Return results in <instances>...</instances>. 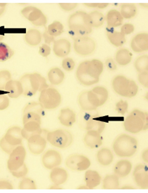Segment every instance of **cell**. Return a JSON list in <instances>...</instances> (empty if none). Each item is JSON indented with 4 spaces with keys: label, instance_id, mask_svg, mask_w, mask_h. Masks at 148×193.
I'll return each instance as SVG.
<instances>
[{
    "label": "cell",
    "instance_id": "ee69618b",
    "mask_svg": "<svg viewBox=\"0 0 148 193\" xmlns=\"http://www.w3.org/2000/svg\"><path fill=\"white\" fill-rule=\"evenodd\" d=\"M105 63L107 67L111 70H114L116 68V64L111 58H109L106 60Z\"/></svg>",
    "mask_w": 148,
    "mask_h": 193
},
{
    "label": "cell",
    "instance_id": "74e56055",
    "mask_svg": "<svg viewBox=\"0 0 148 193\" xmlns=\"http://www.w3.org/2000/svg\"><path fill=\"white\" fill-rule=\"evenodd\" d=\"M62 65L65 70L69 72L71 71L74 69L75 64L72 59L68 58L63 60Z\"/></svg>",
    "mask_w": 148,
    "mask_h": 193
},
{
    "label": "cell",
    "instance_id": "3957f363",
    "mask_svg": "<svg viewBox=\"0 0 148 193\" xmlns=\"http://www.w3.org/2000/svg\"><path fill=\"white\" fill-rule=\"evenodd\" d=\"M68 24L69 34L74 40L87 35L92 31L89 14L83 11H78L72 15Z\"/></svg>",
    "mask_w": 148,
    "mask_h": 193
},
{
    "label": "cell",
    "instance_id": "5bb4252c",
    "mask_svg": "<svg viewBox=\"0 0 148 193\" xmlns=\"http://www.w3.org/2000/svg\"><path fill=\"white\" fill-rule=\"evenodd\" d=\"M90 162L85 157L80 155L75 154L68 157L65 161V165L69 169L76 171H82L88 168Z\"/></svg>",
    "mask_w": 148,
    "mask_h": 193
},
{
    "label": "cell",
    "instance_id": "277c9868",
    "mask_svg": "<svg viewBox=\"0 0 148 193\" xmlns=\"http://www.w3.org/2000/svg\"><path fill=\"white\" fill-rule=\"evenodd\" d=\"M19 81L23 87V94L26 96H32L38 91L41 92L49 87L46 79L36 72L24 74Z\"/></svg>",
    "mask_w": 148,
    "mask_h": 193
},
{
    "label": "cell",
    "instance_id": "4dcf8cb0",
    "mask_svg": "<svg viewBox=\"0 0 148 193\" xmlns=\"http://www.w3.org/2000/svg\"><path fill=\"white\" fill-rule=\"evenodd\" d=\"M136 12V7L134 4H123L121 6V14L124 18H131L135 15Z\"/></svg>",
    "mask_w": 148,
    "mask_h": 193
},
{
    "label": "cell",
    "instance_id": "e0dca14e",
    "mask_svg": "<svg viewBox=\"0 0 148 193\" xmlns=\"http://www.w3.org/2000/svg\"><path fill=\"white\" fill-rule=\"evenodd\" d=\"M27 140L29 149L33 154H40L45 150L47 142L41 134L34 135L30 137Z\"/></svg>",
    "mask_w": 148,
    "mask_h": 193
},
{
    "label": "cell",
    "instance_id": "f6af8a7d",
    "mask_svg": "<svg viewBox=\"0 0 148 193\" xmlns=\"http://www.w3.org/2000/svg\"><path fill=\"white\" fill-rule=\"evenodd\" d=\"M59 4L62 9L67 11L74 8L77 5L76 3H60Z\"/></svg>",
    "mask_w": 148,
    "mask_h": 193
},
{
    "label": "cell",
    "instance_id": "8992f818",
    "mask_svg": "<svg viewBox=\"0 0 148 193\" xmlns=\"http://www.w3.org/2000/svg\"><path fill=\"white\" fill-rule=\"evenodd\" d=\"M112 85L116 93L126 97L134 96L138 91V86L134 81L122 76H116L113 81Z\"/></svg>",
    "mask_w": 148,
    "mask_h": 193
},
{
    "label": "cell",
    "instance_id": "f907efd6",
    "mask_svg": "<svg viewBox=\"0 0 148 193\" xmlns=\"http://www.w3.org/2000/svg\"><path fill=\"white\" fill-rule=\"evenodd\" d=\"M141 5H142V6H145V7H146V6H147V7L148 6H148V4L147 3L146 4L145 3V4L142 3V4H141Z\"/></svg>",
    "mask_w": 148,
    "mask_h": 193
},
{
    "label": "cell",
    "instance_id": "e575fe53",
    "mask_svg": "<svg viewBox=\"0 0 148 193\" xmlns=\"http://www.w3.org/2000/svg\"><path fill=\"white\" fill-rule=\"evenodd\" d=\"M63 26L60 22L55 21L49 25L47 30L50 35L54 37L60 35L63 32Z\"/></svg>",
    "mask_w": 148,
    "mask_h": 193
},
{
    "label": "cell",
    "instance_id": "ab89813d",
    "mask_svg": "<svg viewBox=\"0 0 148 193\" xmlns=\"http://www.w3.org/2000/svg\"><path fill=\"white\" fill-rule=\"evenodd\" d=\"M9 103V99L6 95H0V110H4L7 108Z\"/></svg>",
    "mask_w": 148,
    "mask_h": 193
},
{
    "label": "cell",
    "instance_id": "2e32d148",
    "mask_svg": "<svg viewBox=\"0 0 148 193\" xmlns=\"http://www.w3.org/2000/svg\"><path fill=\"white\" fill-rule=\"evenodd\" d=\"M42 160L43 165L46 168L52 169L61 164L62 159L60 154L58 151L50 149L44 154Z\"/></svg>",
    "mask_w": 148,
    "mask_h": 193
},
{
    "label": "cell",
    "instance_id": "8fae6325",
    "mask_svg": "<svg viewBox=\"0 0 148 193\" xmlns=\"http://www.w3.org/2000/svg\"><path fill=\"white\" fill-rule=\"evenodd\" d=\"M10 153L8 163V167L12 173L26 166L24 163L26 151L23 146L20 145L17 146Z\"/></svg>",
    "mask_w": 148,
    "mask_h": 193
},
{
    "label": "cell",
    "instance_id": "681fc988",
    "mask_svg": "<svg viewBox=\"0 0 148 193\" xmlns=\"http://www.w3.org/2000/svg\"><path fill=\"white\" fill-rule=\"evenodd\" d=\"M99 3H86L85 4L87 6L90 7H97Z\"/></svg>",
    "mask_w": 148,
    "mask_h": 193
},
{
    "label": "cell",
    "instance_id": "1f68e13d",
    "mask_svg": "<svg viewBox=\"0 0 148 193\" xmlns=\"http://www.w3.org/2000/svg\"><path fill=\"white\" fill-rule=\"evenodd\" d=\"M88 14L92 27L97 28L103 25L104 21V17L101 12L95 11Z\"/></svg>",
    "mask_w": 148,
    "mask_h": 193
},
{
    "label": "cell",
    "instance_id": "83f0119b",
    "mask_svg": "<svg viewBox=\"0 0 148 193\" xmlns=\"http://www.w3.org/2000/svg\"><path fill=\"white\" fill-rule=\"evenodd\" d=\"M47 76L49 81L52 84L58 85L63 81L65 75L60 68L54 67L51 69L49 71Z\"/></svg>",
    "mask_w": 148,
    "mask_h": 193
},
{
    "label": "cell",
    "instance_id": "603a6c76",
    "mask_svg": "<svg viewBox=\"0 0 148 193\" xmlns=\"http://www.w3.org/2000/svg\"><path fill=\"white\" fill-rule=\"evenodd\" d=\"M8 92V96L16 98L23 94V90L20 81L11 80L5 85V90Z\"/></svg>",
    "mask_w": 148,
    "mask_h": 193
},
{
    "label": "cell",
    "instance_id": "60d3db41",
    "mask_svg": "<svg viewBox=\"0 0 148 193\" xmlns=\"http://www.w3.org/2000/svg\"><path fill=\"white\" fill-rule=\"evenodd\" d=\"M138 80L141 84L145 87H147L148 86V72L140 73L138 76Z\"/></svg>",
    "mask_w": 148,
    "mask_h": 193
},
{
    "label": "cell",
    "instance_id": "8d00e7d4",
    "mask_svg": "<svg viewBox=\"0 0 148 193\" xmlns=\"http://www.w3.org/2000/svg\"><path fill=\"white\" fill-rule=\"evenodd\" d=\"M21 189H35L36 186L33 181L29 178L23 179L20 185Z\"/></svg>",
    "mask_w": 148,
    "mask_h": 193
},
{
    "label": "cell",
    "instance_id": "484cf974",
    "mask_svg": "<svg viewBox=\"0 0 148 193\" xmlns=\"http://www.w3.org/2000/svg\"><path fill=\"white\" fill-rule=\"evenodd\" d=\"M107 33L110 42L116 47L122 46L126 41L125 35L121 32L114 31L112 28L108 27Z\"/></svg>",
    "mask_w": 148,
    "mask_h": 193
},
{
    "label": "cell",
    "instance_id": "4316f807",
    "mask_svg": "<svg viewBox=\"0 0 148 193\" xmlns=\"http://www.w3.org/2000/svg\"><path fill=\"white\" fill-rule=\"evenodd\" d=\"M106 19L108 27L113 28L121 25L123 17L118 11L112 10L109 11L108 13Z\"/></svg>",
    "mask_w": 148,
    "mask_h": 193
},
{
    "label": "cell",
    "instance_id": "cb8c5ba5",
    "mask_svg": "<svg viewBox=\"0 0 148 193\" xmlns=\"http://www.w3.org/2000/svg\"><path fill=\"white\" fill-rule=\"evenodd\" d=\"M68 176L67 173L65 170L58 167L52 169L50 175L52 182L55 185H58L65 183Z\"/></svg>",
    "mask_w": 148,
    "mask_h": 193
},
{
    "label": "cell",
    "instance_id": "7dc6e473",
    "mask_svg": "<svg viewBox=\"0 0 148 193\" xmlns=\"http://www.w3.org/2000/svg\"><path fill=\"white\" fill-rule=\"evenodd\" d=\"M12 187L8 182L5 181H0V189H12Z\"/></svg>",
    "mask_w": 148,
    "mask_h": 193
},
{
    "label": "cell",
    "instance_id": "d6a6232c",
    "mask_svg": "<svg viewBox=\"0 0 148 193\" xmlns=\"http://www.w3.org/2000/svg\"><path fill=\"white\" fill-rule=\"evenodd\" d=\"M14 51L5 44L0 42V62H4L10 58L14 54Z\"/></svg>",
    "mask_w": 148,
    "mask_h": 193
},
{
    "label": "cell",
    "instance_id": "9a60e30c",
    "mask_svg": "<svg viewBox=\"0 0 148 193\" xmlns=\"http://www.w3.org/2000/svg\"><path fill=\"white\" fill-rule=\"evenodd\" d=\"M100 118L97 114H85L82 119L85 128L101 133L104 128L105 124Z\"/></svg>",
    "mask_w": 148,
    "mask_h": 193
},
{
    "label": "cell",
    "instance_id": "d6986e66",
    "mask_svg": "<svg viewBox=\"0 0 148 193\" xmlns=\"http://www.w3.org/2000/svg\"><path fill=\"white\" fill-rule=\"evenodd\" d=\"M131 47L135 52H141L148 49V35L145 33L138 34L132 39Z\"/></svg>",
    "mask_w": 148,
    "mask_h": 193
},
{
    "label": "cell",
    "instance_id": "c3c4849f",
    "mask_svg": "<svg viewBox=\"0 0 148 193\" xmlns=\"http://www.w3.org/2000/svg\"><path fill=\"white\" fill-rule=\"evenodd\" d=\"M108 5V3H99L97 7L99 8H103L106 7Z\"/></svg>",
    "mask_w": 148,
    "mask_h": 193
},
{
    "label": "cell",
    "instance_id": "7a4b0ae2",
    "mask_svg": "<svg viewBox=\"0 0 148 193\" xmlns=\"http://www.w3.org/2000/svg\"><path fill=\"white\" fill-rule=\"evenodd\" d=\"M108 97L107 90L103 87L97 86L91 90L82 92L78 97V102L82 110L90 111L103 104Z\"/></svg>",
    "mask_w": 148,
    "mask_h": 193
},
{
    "label": "cell",
    "instance_id": "44dd1931",
    "mask_svg": "<svg viewBox=\"0 0 148 193\" xmlns=\"http://www.w3.org/2000/svg\"><path fill=\"white\" fill-rule=\"evenodd\" d=\"M71 44L68 40L61 39L55 41L53 45V51L55 54L59 57H63L69 53Z\"/></svg>",
    "mask_w": 148,
    "mask_h": 193
},
{
    "label": "cell",
    "instance_id": "30bf717a",
    "mask_svg": "<svg viewBox=\"0 0 148 193\" xmlns=\"http://www.w3.org/2000/svg\"><path fill=\"white\" fill-rule=\"evenodd\" d=\"M39 103L44 109L52 110L57 108L61 102V95L53 87H48L40 92Z\"/></svg>",
    "mask_w": 148,
    "mask_h": 193
},
{
    "label": "cell",
    "instance_id": "836d02e7",
    "mask_svg": "<svg viewBox=\"0 0 148 193\" xmlns=\"http://www.w3.org/2000/svg\"><path fill=\"white\" fill-rule=\"evenodd\" d=\"M134 65L137 70L140 73L148 72V56L144 55L140 56L136 60Z\"/></svg>",
    "mask_w": 148,
    "mask_h": 193
},
{
    "label": "cell",
    "instance_id": "f35d334b",
    "mask_svg": "<svg viewBox=\"0 0 148 193\" xmlns=\"http://www.w3.org/2000/svg\"><path fill=\"white\" fill-rule=\"evenodd\" d=\"M127 102L121 100L116 104V110L119 113L123 115L127 112Z\"/></svg>",
    "mask_w": 148,
    "mask_h": 193
},
{
    "label": "cell",
    "instance_id": "b9f144b4",
    "mask_svg": "<svg viewBox=\"0 0 148 193\" xmlns=\"http://www.w3.org/2000/svg\"><path fill=\"white\" fill-rule=\"evenodd\" d=\"M50 47L46 44H43L39 48V53L44 57H46L49 55L51 52Z\"/></svg>",
    "mask_w": 148,
    "mask_h": 193
},
{
    "label": "cell",
    "instance_id": "7bdbcfd3",
    "mask_svg": "<svg viewBox=\"0 0 148 193\" xmlns=\"http://www.w3.org/2000/svg\"><path fill=\"white\" fill-rule=\"evenodd\" d=\"M134 30V26L130 24H126L123 25L121 28V32L124 35L130 34Z\"/></svg>",
    "mask_w": 148,
    "mask_h": 193
},
{
    "label": "cell",
    "instance_id": "f1b7e54d",
    "mask_svg": "<svg viewBox=\"0 0 148 193\" xmlns=\"http://www.w3.org/2000/svg\"><path fill=\"white\" fill-rule=\"evenodd\" d=\"M132 54L127 49H122L117 52L116 55V60L119 65H125L129 63L132 58Z\"/></svg>",
    "mask_w": 148,
    "mask_h": 193
},
{
    "label": "cell",
    "instance_id": "52a82bcc",
    "mask_svg": "<svg viewBox=\"0 0 148 193\" xmlns=\"http://www.w3.org/2000/svg\"><path fill=\"white\" fill-rule=\"evenodd\" d=\"M21 131V128L18 126L10 128L0 141V146L2 149L10 153L16 147L21 145L23 138Z\"/></svg>",
    "mask_w": 148,
    "mask_h": 193
},
{
    "label": "cell",
    "instance_id": "7402d4cb",
    "mask_svg": "<svg viewBox=\"0 0 148 193\" xmlns=\"http://www.w3.org/2000/svg\"><path fill=\"white\" fill-rule=\"evenodd\" d=\"M58 119L63 125L69 127L72 126L76 121V115L74 111L69 108L62 109Z\"/></svg>",
    "mask_w": 148,
    "mask_h": 193
},
{
    "label": "cell",
    "instance_id": "5b68a950",
    "mask_svg": "<svg viewBox=\"0 0 148 193\" xmlns=\"http://www.w3.org/2000/svg\"><path fill=\"white\" fill-rule=\"evenodd\" d=\"M125 130L133 133H138L148 127V114L138 109L132 111L124 123Z\"/></svg>",
    "mask_w": 148,
    "mask_h": 193
},
{
    "label": "cell",
    "instance_id": "ffe728a7",
    "mask_svg": "<svg viewBox=\"0 0 148 193\" xmlns=\"http://www.w3.org/2000/svg\"><path fill=\"white\" fill-rule=\"evenodd\" d=\"M41 123L35 121H30L23 124L21 133L23 138L27 140L30 137L35 134H41L42 130Z\"/></svg>",
    "mask_w": 148,
    "mask_h": 193
},
{
    "label": "cell",
    "instance_id": "d590c367",
    "mask_svg": "<svg viewBox=\"0 0 148 193\" xmlns=\"http://www.w3.org/2000/svg\"><path fill=\"white\" fill-rule=\"evenodd\" d=\"M12 75L10 71L6 70L0 71V90H4L7 83L11 80Z\"/></svg>",
    "mask_w": 148,
    "mask_h": 193
},
{
    "label": "cell",
    "instance_id": "ac0fdd59",
    "mask_svg": "<svg viewBox=\"0 0 148 193\" xmlns=\"http://www.w3.org/2000/svg\"><path fill=\"white\" fill-rule=\"evenodd\" d=\"M27 8L26 16L33 24L37 26H42L46 24V18L40 10L33 7Z\"/></svg>",
    "mask_w": 148,
    "mask_h": 193
},
{
    "label": "cell",
    "instance_id": "7c38bea8",
    "mask_svg": "<svg viewBox=\"0 0 148 193\" xmlns=\"http://www.w3.org/2000/svg\"><path fill=\"white\" fill-rule=\"evenodd\" d=\"M44 110V108L39 103L35 101L29 103L23 110V124L30 121H35L41 123Z\"/></svg>",
    "mask_w": 148,
    "mask_h": 193
},
{
    "label": "cell",
    "instance_id": "6da1fadb",
    "mask_svg": "<svg viewBox=\"0 0 148 193\" xmlns=\"http://www.w3.org/2000/svg\"><path fill=\"white\" fill-rule=\"evenodd\" d=\"M103 69V64L99 60H86L79 65L76 71V76L82 84L91 85L98 82Z\"/></svg>",
    "mask_w": 148,
    "mask_h": 193
},
{
    "label": "cell",
    "instance_id": "4fadbf2b",
    "mask_svg": "<svg viewBox=\"0 0 148 193\" xmlns=\"http://www.w3.org/2000/svg\"><path fill=\"white\" fill-rule=\"evenodd\" d=\"M95 43L90 38L82 36L75 40L73 47L75 51L78 54L86 56L92 53L95 48Z\"/></svg>",
    "mask_w": 148,
    "mask_h": 193
},
{
    "label": "cell",
    "instance_id": "f546056e",
    "mask_svg": "<svg viewBox=\"0 0 148 193\" xmlns=\"http://www.w3.org/2000/svg\"><path fill=\"white\" fill-rule=\"evenodd\" d=\"M41 36L40 32L37 30L32 29L29 30L26 35L27 42L32 46H36L41 41Z\"/></svg>",
    "mask_w": 148,
    "mask_h": 193
},
{
    "label": "cell",
    "instance_id": "9c48e42d",
    "mask_svg": "<svg viewBox=\"0 0 148 193\" xmlns=\"http://www.w3.org/2000/svg\"><path fill=\"white\" fill-rule=\"evenodd\" d=\"M137 145V141L135 138L126 134H123L116 140L114 144L113 149L117 154L127 156L134 153Z\"/></svg>",
    "mask_w": 148,
    "mask_h": 193
},
{
    "label": "cell",
    "instance_id": "d4e9b609",
    "mask_svg": "<svg viewBox=\"0 0 148 193\" xmlns=\"http://www.w3.org/2000/svg\"><path fill=\"white\" fill-rule=\"evenodd\" d=\"M99 133L93 130H90L85 135L84 140L86 144L91 148L98 147L102 144V139Z\"/></svg>",
    "mask_w": 148,
    "mask_h": 193
},
{
    "label": "cell",
    "instance_id": "ba28073f",
    "mask_svg": "<svg viewBox=\"0 0 148 193\" xmlns=\"http://www.w3.org/2000/svg\"><path fill=\"white\" fill-rule=\"evenodd\" d=\"M47 139L53 146L63 149L71 144L73 141V137L68 131L59 129L48 133Z\"/></svg>",
    "mask_w": 148,
    "mask_h": 193
},
{
    "label": "cell",
    "instance_id": "bcb514c9",
    "mask_svg": "<svg viewBox=\"0 0 148 193\" xmlns=\"http://www.w3.org/2000/svg\"><path fill=\"white\" fill-rule=\"evenodd\" d=\"M43 37L45 42L46 43L49 44L51 42L54 41V37L49 34L47 31H45L44 33Z\"/></svg>",
    "mask_w": 148,
    "mask_h": 193
}]
</instances>
